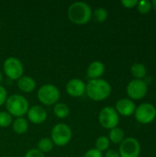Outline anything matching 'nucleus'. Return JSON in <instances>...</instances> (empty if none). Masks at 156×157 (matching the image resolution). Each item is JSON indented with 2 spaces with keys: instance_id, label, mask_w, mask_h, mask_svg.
<instances>
[{
  "instance_id": "20e7f679",
  "label": "nucleus",
  "mask_w": 156,
  "mask_h": 157,
  "mask_svg": "<svg viewBox=\"0 0 156 157\" xmlns=\"http://www.w3.org/2000/svg\"><path fill=\"white\" fill-rule=\"evenodd\" d=\"M38 99L45 106H51L58 103L60 99V91L58 87L51 84H45L38 90Z\"/></svg>"
},
{
  "instance_id": "412c9836",
  "label": "nucleus",
  "mask_w": 156,
  "mask_h": 157,
  "mask_svg": "<svg viewBox=\"0 0 156 157\" xmlns=\"http://www.w3.org/2000/svg\"><path fill=\"white\" fill-rule=\"evenodd\" d=\"M108 13L104 7H98L92 13V18L97 23H103L107 20Z\"/></svg>"
},
{
  "instance_id": "393cba45",
  "label": "nucleus",
  "mask_w": 156,
  "mask_h": 157,
  "mask_svg": "<svg viewBox=\"0 0 156 157\" xmlns=\"http://www.w3.org/2000/svg\"><path fill=\"white\" fill-rule=\"evenodd\" d=\"M24 157H45V155L40 152L38 149H30L26 153Z\"/></svg>"
},
{
  "instance_id": "f8f14e48",
  "label": "nucleus",
  "mask_w": 156,
  "mask_h": 157,
  "mask_svg": "<svg viewBox=\"0 0 156 157\" xmlns=\"http://www.w3.org/2000/svg\"><path fill=\"white\" fill-rule=\"evenodd\" d=\"M136 109L135 103L130 98H121L117 101L115 106V110L119 115L129 117L134 114Z\"/></svg>"
},
{
  "instance_id": "4468645a",
  "label": "nucleus",
  "mask_w": 156,
  "mask_h": 157,
  "mask_svg": "<svg viewBox=\"0 0 156 157\" xmlns=\"http://www.w3.org/2000/svg\"><path fill=\"white\" fill-rule=\"evenodd\" d=\"M105 73V65L103 63L99 61L92 62L86 70V75L90 80L92 79H99Z\"/></svg>"
},
{
  "instance_id": "7c9ffc66",
  "label": "nucleus",
  "mask_w": 156,
  "mask_h": 157,
  "mask_svg": "<svg viewBox=\"0 0 156 157\" xmlns=\"http://www.w3.org/2000/svg\"><path fill=\"white\" fill-rule=\"evenodd\" d=\"M2 79H3V75H2V74H1V72H0V83L2 82Z\"/></svg>"
},
{
  "instance_id": "c85d7f7f",
  "label": "nucleus",
  "mask_w": 156,
  "mask_h": 157,
  "mask_svg": "<svg viewBox=\"0 0 156 157\" xmlns=\"http://www.w3.org/2000/svg\"><path fill=\"white\" fill-rule=\"evenodd\" d=\"M105 157H120V155L118 151L113 150V149H109V150L106 151Z\"/></svg>"
},
{
  "instance_id": "0eeeda50",
  "label": "nucleus",
  "mask_w": 156,
  "mask_h": 157,
  "mask_svg": "<svg viewBox=\"0 0 156 157\" xmlns=\"http://www.w3.org/2000/svg\"><path fill=\"white\" fill-rule=\"evenodd\" d=\"M98 121L103 128L107 130H111L118 127V124L120 122V116L114 108L105 107L99 112Z\"/></svg>"
},
{
  "instance_id": "39448f33",
  "label": "nucleus",
  "mask_w": 156,
  "mask_h": 157,
  "mask_svg": "<svg viewBox=\"0 0 156 157\" xmlns=\"http://www.w3.org/2000/svg\"><path fill=\"white\" fill-rule=\"evenodd\" d=\"M51 139L54 145L60 147L65 146L72 139V130L65 123H58L51 130Z\"/></svg>"
},
{
  "instance_id": "5701e85b",
  "label": "nucleus",
  "mask_w": 156,
  "mask_h": 157,
  "mask_svg": "<svg viewBox=\"0 0 156 157\" xmlns=\"http://www.w3.org/2000/svg\"><path fill=\"white\" fill-rule=\"evenodd\" d=\"M152 2L148 0H141L138 2L137 5V9L141 14H148L152 10Z\"/></svg>"
},
{
  "instance_id": "aec40b11",
  "label": "nucleus",
  "mask_w": 156,
  "mask_h": 157,
  "mask_svg": "<svg viewBox=\"0 0 156 157\" xmlns=\"http://www.w3.org/2000/svg\"><path fill=\"white\" fill-rule=\"evenodd\" d=\"M53 146H54V144H53L51 139L46 137V138H41L39 141V143H38V148L37 149L40 152H41L42 154H45V153L51 152L53 149Z\"/></svg>"
},
{
  "instance_id": "4be33fe9",
  "label": "nucleus",
  "mask_w": 156,
  "mask_h": 157,
  "mask_svg": "<svg viewBox=\"0 0 156 157\" xmlns=\"http://www.w3.org/2000/svg\"><path fill=\"white\" fill-rule=\"evenodd\" d=\"M109 144H110V142L107 136H100L96 141V149L102 153V152L108 150Z\"/></svg>"
},
{
  "instance_id": "dca6fc26",
  "label": "nucleus",
  "mask_w": 156,
  "mask_h": 157,
  "mask_svg": "<svg viewBox=\"0 0 156 157\" xmlns=\"http://www.w3.org/2000/svg\"><path fill=\"white\" fill-rule=\"evenodd\" d=\"M131 75L135 79L143 80V78H144L146 74H147V70H146V67L143 63H133L131 65Z\"/></svg>"
},
{
  "instance_id": "ddd939ff",
  "label": "nucleus",
  "mask_w": 156,
  "mask_h": 157,
  "mask_svg": "<svg viewBox=\"0 0 156 157\" xmlns=\"http://www.w3.org/2000/svg\"><path fill=\"white\" fill-rule=\"evenodd\" d=\"M27 115L29 121L34 124H41L47 119V111L43 107L39 105H35L29 108Z\"/></svg>"
},
{
  "instance_id": "f257e3e1",
  "label": "nucleus",
  "mask_w": 156,
  "mask_h": 157,
  "mask_svg": "<svg viewBox=\"0 0 156 157\" xmlns=\"http://www.w3.org/2000/svg\"><path fill=\"white\" fill-rule=\"evenodd\" d=\"M111 86L105 79H92L86 85V93L87 97L94 101H102L107 99L111 94Z\"/></svg>"
},
{
  "instance_id": "6ab92c4d",
  "label": "nucleus",
  "mask_w": 156,
  "mask_h": 157,
  "mask_svg": "<svg viewBox=\"0 0 156 157\" xmlns=\"http://www.w3.org/2000/svg\"><path fill=\"white\" fill-rule=\"evenodd\" d=\"M53 112L58 119H65L70 114V109L66 104L58 102L53 107Z\"/></svg>"
},
{
  "instance_id": "bb28decb",
  "label": "nucleus",
  "mask_w": 156,
  "mask_h": 157,
  "mask_svg": "<svg viewBox=\"0 0 156 157\" xmlns=\"http://www.w3.org/2000/svg\"><path fill=\"white\" fill-rule=\"evenodd\" d=\"M138 2L139 1H137V0H122L120 3L126 8H133V7L137 6Z\"/></svg>"
},
{
  "instance_id": "2eb2a0df",
  "label": "nucleus",
  "mask_w": 156,
  "mask_h": 157,
  "mask_svg": "<svg viewBox=\"0 0 156 157\" xmlns=\"http://www.w3.org/2000/svg\"><path fill=\"white\" fill-rule=\"evenodd\" d=\"M17 87L24 93H30L36 88V82L29 75H22L17 80Z\"/></svg>"
},
{
  "instance_id": "9b49d317",
  "label": "nucleus",
  "mask_w": 156,
  "mask_h": 157,
  "mask_svg": "<svg viewBox=\"0 0 156 157\" xmlns=\"http://www.w3.org/2000/svg\"><path fill=\"white\" fill-rule=\"evenodd\" d=\"M65 89L69 96L79 98L86 93V84L79 78H73L67 82Z\"/></svg>"
},
{
  "instance_id": "423d86ee",
  "label": "nucleus",
  "mask_w": 156,
  "mask_h": 157,
  "mask_svg": "<svg viewBox=\"0 0 156 157\" xmlns=\"http://www.w3.org/2000/svg\"><path fill=\"white\" fill-rule=\"evenodd\" d=\"M5 75L11 80H18L24 72V67L21 61L17 57H8L3 64Z\"/></svg>"
},
{
  "instance_id": "cd10ccee",
  "label": "nucleus",
  "mask_w": 156,
  "mask_h": 157,
  "mask_svg": "<svg viewBox=\"0 0 156 157\" xmlns=\"http://www.w3.org/2000/svg\"><path fill=\"white\" fill-rule=\"evenodd\" d=\"M7 99V92L4 86H0V107L6 103Z\"/></svg>"
},
{
  "instance_id": "f03ea898",
  "label": "nucleus",
  "mask_w": 156,
  "mask_h": 157,
  "mask_svg": "<svg viewBox=\"0 0 156 157\" xmlns=\"http://www.w3.org/2000/svg\"><path fill=\"white\" fill-rule=\"evenodd\" d=\"M92 8L85 2H74L68 7L67 16L70 21L76 25H85L92 18Z\"/></svg>"
},
{
  "instance_id": "c756f323",
  "label": "nucleus",
  "mask_w": 156,
  "mask_h": 157,
  "mask_svg": "<svg viewBox=\"0 0 156 157\" xmlns=\"http://www.w3.org/2000/svg\"><path fill=\"white\" fill-rule=\"evenodd\" d=\"M152 7L156 11V0H154V1L152 2Z\"/></svg>"
},
{
  "instance_id": "b1692460",
  "label": "nucleus",
  "mask_w": 156,
  "mask_h": 157,
  "mask_svg": "<svg viewBox=\"0 0 156 157\" xmlns=\"http://www.w3.org/2000/svg\"><path fill=\"white\" fill-rule=\"evenodd\" d=\"M12 124V116L7 111H0V128H6Z\"/></svg>"
},
{
  "instance_id": "7ed1b4c3",
  "label": "nucleus",
  "mask_w": 156,
  "mask_h": 157,
  "mask_svg": "<svg viewBox=\"0 0 156 157\" xmlns=\"http://www.w3.org/2000/svg\"><path fill=\"white\" fill-rule=\"evenodd\" d=\"M6 109L11 116L22 118L27 114L29 106L26 98L20 95H12L6 101Z\"/></svg>"
},
{
  "instance_id": "a878e982",
  "label": "nucleus",
  "mask_w": 156,
  "mask_h": 157,
  "mask_svg": "<svg viewBox=\"0 0 156 157\" xmlns=\"http://www.w3.org/2000/svg\"><path fill=\"white\" fill-rule=\"evenodd\" d=\"M84 157H103V155H102L101 152H99L98 150H97L96 148H94V149L88 150L84 155Z\"/></svg>"
},
{
  "instance_id": "6e6552de",
  "label": "nucleus",
  "mask_w": 156,
  "mask_h": 157,
  "mask_svg": "<svg viewBox=\"0 0 156 157\" xmlns=\"http://www.w3.org/2000/svg\"><path fill=\"white\" fill-rule=\"evenodd\" d=\"M134 116L139 123L149 124L155 120L156 108L150 103H143L136 107Z\"/></svg>"
},
{
  "instance_id": "f3484780",
  "label": "nucleus",
  "mask_w": 156,
  "mask_h": 157,
  "mask_svg": "<svg viewBox=\"0 0 156 157\" xmlns=\"http://www.w3.org/2000/svg\"><path fill=\"white\" fill-rule=\"evenodd\" d=\"M28 121L25 118H17L13 122H12V128L13 131L17 134H23L28 131Z\"/></svg>"
},
{
  "instance_id": "9d476101",
  "label": "nucleus",
  "mask_w": 156,
  "mask_h": 157,
  "mask_svg": "<svg viewBox=\"0 0 156 157\" xmlns=\"http://www.w3.org/2000/svg\"><path fill=\"white\" fill-rule=\"evenodd\" d=\"M126 91L131 99L140 100L146 96L148 92V86L144 80L133 79L128 84Z\"/></svg>"
},
{
  "instance_id": "1a4fd4ad",
  "label": "nucleus",
  "mask_w": 156,
  "mask_h": 157,
  "mask_svg": "<svg viewBox=\"0 0 156 157\" xmlns=\"http://www.w3.org/2000/svg\"><path fill=\"white\" fill-rule=\"evenodd\" d=\"M119 154L120 157H139L141 154V144L139 141L133 137L124 139L120 144Z\"/></svg>"
},
{
  "instance_id": "2f4dec72",
  "label": "nucleus",
  "mask_w": 156,
  "mask_h": 157,
  "mask_svg": "<svg viewBox=\"0 0 156 157\" xmlns=\"http://www.w3.org/2000/svg\"><path fill=\"white\" fill-rule=\"evenodd\" d=\"M0 29H1V25H0Z\"/></svg>"
},
{
  "instance_id": "a211bd4d",
  "label": "nucleus",
  "mask_w": 156,
  "mask_h": 157,
  "mask_svg": "<svg viewBox=\"0 0 156 157\" xmlns=\"http://www.w3.org/2000/svg\"><path fill=\"white\" fill-rule=\"evenodd\" d=\"M124 132L122 129L119 128V127H116L114 129H111L109 133H108V139H109V142L113 143V144H120L121 142L125 139L124 138Z\"/></svg>"
}]
</instances>
